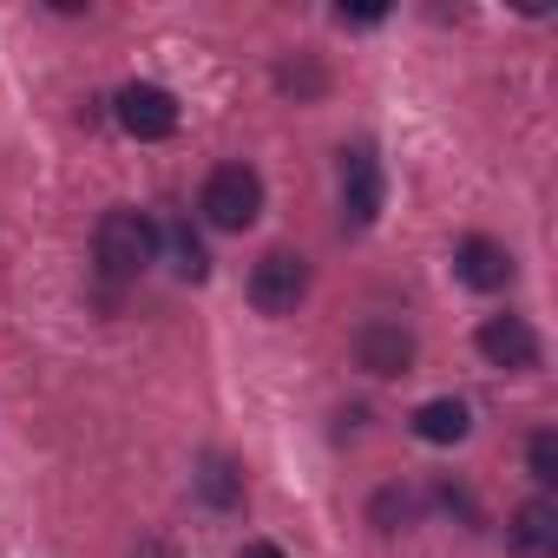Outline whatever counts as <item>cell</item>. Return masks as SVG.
<instances>
[{
  "instance_id": "6da1fadb",
  "label": "cell",
  "mask_w": 558,
  "mask_h": 558,
  "mask_svg": "<svg viewBox=\"0 0 558 558\" xmlns=\"http://www.w3.org/2000/svg\"><path fill=\"white\" fill-rule=\"evenodd\" d=\"M93 256H99V269L112 283H125V276L158 263V223L145 210H106L99 230H93Z\"/></svg>"
},
{
  "instance_id": "7a4b0ae2",
  "label": "cell",
  "mask_w": 558,
  "mask_h": 558,
  "mask_svg": "<svg viewBox=\"0 0 558 558\" xmlns=\"http://www.w3.org/2000/svg\"><path fill=\"white\" fill-rule=\"evenodd\" d=\"M197 210H204L217 230H250V223L263 217V178H256L250 165H217V171L204 178Z\"/></svg>"
},
{
  "instance_id": "3957f363",
  "label": "cell",
  "mask_w": 558,
  "mask_h": 558,
  "mask_svg": "<svg viewBox=\"0 0 558 558\" xmlns=\"http://www.w3.org/2000/svg\"><path fill=\"white\" fill-rule=\"evenodd\" d=\"M303 296H310V263H303L296 250L256 256V269H250V303H256L263 316H296Z\"/></svg>"
},
{
  "instance_id": "277c9868",
  "label": "cell",
  "mask_w": 558,
  "mask_h": 558,
  "mask_svg": "<svg viewBox=\"0 0 558 558\" xmlns=\"http://www.w3.org/2000/svg\"><path fill=\"white\" fill-rule=\"evenodd\" d=\"M480 355L506 375H532L538 368V336L525 316H486L480 323Z\"/></svg>"
},
{
  "instance_id": "5b68a950",
  "label": "cell",
  "mask_w": 558,
  "mask_h": 558,
  "mask_svg": "<svg viewBox=\"0 0 558 558\" xmlns=\"http://www.w3.org/2000/svg\"><path fill=\"white\" fill-rule=\"evenodd\" d=\"M112 112H119V125L132 132V138H171L178 132V99L165 93V86H125L119 99H112Z\"/></svg>"
},
{
  "instance_id": "8992f818",
  "label": "cell",
  "mask_w": 558,
  "mask_h": 558,
  "mask_svg": "<svg viewBox=\"0 0 558 558\" xmlns=\"http://www.w3.org/2000/svg\"><path fill=\"white\" fill-rule=\"evenodd\" d=\"M355 362H362L368 375H408V368H414V336H408L401 323L375 316V323L355 329Z\"/></svg>"
},
{
  "instance_id": "52a82bcc",
  "label": "cell",
  "mask_w": 558,
  "mask_h": 558,
  "mask_svg": "<svg viewBox=\"0 0 558 558\" xmlns=\"http://www.w3.org/2000/svg\"><path fill=\"white\" fill-rule=\"evenodd\" d=\"M342 210H349V223H375L381 217V158L368 145L342 151Z\"/></svg>"
},
{
  "instance_id": "ba28073f",
  "label": "cell",
  "mask_w": 558,
  "mask_h": 558,
  "mask_svg": "<svg viewBox=\"0 0 558 558\" xmlns=\"http://www.w3.org/2000/svg\"><path fill=\"white\" fill-rule=\"evenodd\" d=\"M506 551L512 558H558V506L551 499H525L506 519Z\"/></svg>"
},
{
  "instance_id": "9c48e42d",
  "label": "cell",
  "mask_w": 558,
  "mask_h": 558,
  "mask_svg": "<svg viewBox=\"0 0 558 558\" xmlns=\"http://www.w3.org/2000/svg\"><path fill=\"white\" fill-rule=\"evenodd\" d=\"M453 269H460L466 290H506V283H512V256H506V243H493V236H460Z\"/></svg>"
},
{
  "instance_id": "30bf717a",
  "label": "cell",
  "mask_w": 558,
  "mask_h": 558,
  "mask_svg": "<svg viewBox=\"0 0 558 558\" xmlns=\"http://www.w3.org/2000/svg\"><path fill=\"white\" fill-rule=\"evenodd\" d=\"M414 434H421L427 447H453V440H466V434H473V408H466V401H453V395L421 401V408H414Z\"/></svg>"
},
{
  "instance_id": "8fae6325",
  "label": "cell",
  "mask_w": 558,
  "mask_h": 558,
  "mask_svg": "<svg viewBox=\"0 0 558 558\" xmlns=\"http://www.w3.org/2000/svg\"><path fill=\"white\" fill-rule=\"evenodd\" d=\"M158 250L171 256V276H184V283H204V276H210V250H204V236L191 223H165Z\"/></svg>"
},
{
  "instance_id": "7c38bea8",
  "label": "cell",
  "mask_w": 558,
  "mask_h": 558,
  "mask_svg": "<svg viewBox=\"0 0 558 558\" xmlns=\"http://www.w3.org/2000/svg\"><path fill=\"white\" fill-rule=\"evenodd\" d=\"M197 493H204L210 506H236V499H243V473H236L223 453H210V460L197 466Z\"/></svg>"
},
{
  "instance_id": "4fadbf2b",
  "label": "cell",
  "mask_w": 558,
  "mask_h": 558,
  "mask_svg": "<svg viewBox=\"0 0 558 558\" xmlns=\"http://www.w3.org/2000/svg\"><path fill=\"white\" fill-rule=\"evenodd\" d=\"M525 466H532V480H538V486H558V434H551V427H545V434H532Z\"/></svg>"
},
{
  "instance_id": "5bb4252c",
  "label": "cell",
  "mask_w": 558,
  "mask_h": 558,
  "mask_svg": "<svg viewBox=\"0 0 558 558\" xmlns=\"http://www.w3.org/2000/svg\"><path fill=\"white\" fill-rule=\"evenodd\" d=\"M408 519H414V493H401V486L375 493V525H381V532H401Z\"/></svg>"
},
{
  "instance_id": "9a60e30c",
  "label": "cell",
  "mask_w": 558,
  "mask_h": 558,
  "mask_svg": "<svg viewBox=\"0 0 558 558\" xmlns=\"http://www.w3.org/2000/svg\"><path fill=\"white\" fill-rule=\"evenodd\" d=\"M236 558H283V551H276V545H263V538H250V545H243Z\"/></svg>"
}]
</instances>
